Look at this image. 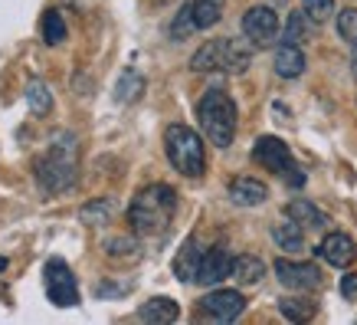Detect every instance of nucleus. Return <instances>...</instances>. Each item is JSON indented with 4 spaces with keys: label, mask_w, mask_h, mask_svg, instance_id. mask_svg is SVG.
Returning <instances> with one entry per match:
<instances>
[{
    "label": "nucleus",
    "mask_w": 357,
    "mask_h": 325,
    "mask_svg": "<svg viewBox=\"0 0 357 325\" xmlns=\"http://www.w3.org/2000/svg\"><path fill=\"white\" fill-rule=\"evenodd\" d=\"M79 178V141L73 131H59L50 148L36 158V181L46 194L69 191Z\"/></svg>",
    "instance_id": "1"
},
{
    "label": "nucleus",
    "mask_w": 357,
    "mask_h": 325,
    "mask_svg": "<svg viewBox=\"0 0 357 325\" xmlns=\"http://www.w3.org/2000/svg\"><path fill=\"white\" fill-rule=\"evenodd\" d=\"M174 210H177V191L171 185H148L131 201L128 224L141 237H158L171 227Z\"/></svg>",
    "instance_id": "2"
},
{
    "label": "nucleus",
    "mask_w": 357,
    "mask_h": 325,
    "mask_svg": "<svg viewBox=\"0 0 357 325\" xmlns=\"http://www.w3.org/2000/svg\"><path fill=\"white\" fill-rule=\"evenodd\" d=\"M197 119L200 129L217 148H229L233 135H236V102L223 92V89H206L204 99L197 102Z\"/></svg>",
    "instance_id": "3"
},
{
    "label": "nucleus",
    "mask_w": 357,
    "mask_h": 325,
    "mask_svg": "<svg viewBox=\"0 0 357 325\" xmlns=\"http://www.w3.org/2000/svg\"><path fill=\"white\" fill-rule=\"evenodd\" d=\"M249 63H252V43H243V40H233V36H223V40H210L194 53L190 59V69L194 73H246Z\"/></svg>",
    "instance_id": "4"
},
{
    "label": "nucleus",
    "mask_w": 357,
    "mask_h": 325,
    "mask_svg": "<svg viewBox=\"0 0 357 325\" xmlns=\"http://www.w3.org/2000/svg\"><path fill=\"white\" fill-rule=\"evenodd\" d=\"M164 148L167 158L184 178H204L206 171V152H204V138L187 125H167L164 131Z\"/></svg>",
    "instance_id": "5"
},
{
    "label": "nucleus",
    "mask_w": 357,
    "mask_h": 325,
    "mask_svg": "<svg viewBox=\"0 0 357 325\" xmlns=\"http://www.w3.org/2000/svg\"><path fill=\"white\" fill-rule=\"evenodd\" d=\"M252 161L262 164L266 171L279 174L285 185H292V187L305 185V174H302V168L295 164L289 145H285L282 138H275V135H262V138L252 145Z\"/></svg>",
    "instance_id": "6"
},
{
    "label": "nucleus",
    "mask_w": 357,
    "mask_h": 325,
    "mask_svg": "<svg viewBox=\"0 0 357 325\" xmlns=\"http://www.w3.org/2000/svg\"><path fill=\"white\" fill-rule=\"evenodd\" d=\"M43 286H46L50 303L63 305V309H69V305L79 303L76 276H73V270H69L63 260H46V266H43Z\"/></svg>",
    "instance_id": "7"
},
{
    "label": "nucleus",
    "mask_w": 357,
    "mask_h": 325,
    "mask_svg": "<svg viewBox=\"0 0 357 325\" xmlns=\"http://www.w3.org/2000/svg\"><path fill=\"white\" fill-rule=\"evenodd\" d=\"M243 36H246L252 46H272L275 36H279V13L266 7V3H256L243 13Z\"/></svg>",
    "instance_id": "8"
},
{
    "label": "nucleus",
    "mask_w": 357,
    "mask_h": 325,
    "mask_svg": "<svg viewBox=\"0 0 357 325\" xmlns=\"http://www.w3.org/2000/svg\"><path fill=\"white\" fill-rule=\"evenodd\" d=\"M272 270L279 276V282L292 293H312L321 286V273L314 263H298V260H275Z\"/></svg>",
    "instance_id": "9"
},
{
    "label": "nucleus",
    "mask_w": 357,
    "mask_h": 325,
    "mask_svg": "<svg viewBox=\"0 0 357 325\" xmlns=\"http://www.w3.org/2000/svg\"><path fill=\"white\" fill-rule=\"evenodd\" d=\"M243 309H246V299L236 289H213L200 299V315L210 322H236Z\"/></svg>",
    "instance_id": "10"
},
{
    "label": "nucleus",
    "mask_w": 357,
    "mask_h": 325,
    "mask_svg": "<svg viewBox=\"0 0 357 325\" xmlns=\"http://www.w3.org/2000/svg\"><path fill=\"white\" fill-rule=\"evenodd\" d=\"M233 276V257H229L223 247H210L204 250V260H200V273H197V282L200 286H217V282L229 280Z\"/></svg>",
    "instance_id": "11"
},
{
    "label": "nucleus",
    "mask_w": 357,
    "mask_h": 325,
    "mask_svg": "<svg viewBox=\"0 0 357 325\" xmlns=\"http://www.w3.org/2000/svg\"><path fill=\"white\" fill-rule=\"evenodd\" d=\"M314 253H318L325 263L337 266V270H344V266H351V263L357 260L354 240L344 237V233H328V237L318 243V250H314Z\"/></svg>",
    "instance_id": "12"
},
{
    "label": "nucleus",
    "mask_w": 357,
    "mask_h": 325,
    "mask_svg": "<svg viewBox=\"0 0 357 325\" xmlns=\"http://www.w3.org/2000/svg\"><path fill=\"white\" fill-rule=\"evenodd\" d=\"M200 260H204V250H200V240L187 237L184 247L177 250L174 257V276L181 282H197V273H200Z\"/></svg>",
    "instance_id": "13"
},
{
    "label": "nucleus",
    "mask_w": 357,
    "mask_h": 325,
    "mask_svg": "<svg viewBox=\"0 0 357 325\" xmlns=\"http://www.w3.org/2000/svg\"><path fill=\"white\" fill-rule=\"evenodd\" d=\"M229 197H233V204H239V207H256L269 197V191H266V185L256 181V178H233V181H229Z\"/></svg>",
    "instance_id": "14"
},
{
    "label": "nucleus",
    "mask_w": 357,
    "mask_h": 325,
    "mask_svg": "<svg viewBox=\"0 0 357 325\" xmlns=\"http://www.w3.org/2000/svg\"><path fill=\"white\" fill-rule=\"evenodd\" d=\"M177 315H181V309H177V303L167 299V296H154V299H148V303L138 309L141 322H154V325L177 322Z\"/></svg>",
    "instance_id": "15"
},
{
    "label": "nucleus",
    "mask_w": 357,
    "mask_h": 325,
    "mask_svg": "<svg viewBox=\"0 0 357 325\" xmlns=\"http://www.w3.org/2000/svg\"><path fill=\"white\" fill-rule=\"evenodd\" d=\"M275 73L282 79H298L305 73V53L298 50V43H282L275 50Z\"/></svg>",
    "instance_id": "16"
},
{
    "label": "nucleus",
    "mask_w": 357,
    "mask_h": 325,
    "mask_svg": "<svg viewBox=\"0 0 357 325\" xmlns=\"http://www.w3.org/2000/svg\"><path fill=\"white\" fill-rule=\"evenodd\" d=\"M285 217L295 220V224H302V227H325L328 224V214H321V210H318L312 201H305V197L289 201V204H285Z\"/></svg>",
    "instance_id": "17"
},
{
    "label": "nucleus",
    "mask_w": 357,
    "mask_h": 325,
    "mask_svg": "<svg viewBox=\"0 0 357 325\" xmlns=\"http://www.w3.org/2000/svg\"><path fill=\"white\" fill-rule=\"evenodd\" d=\"M262 276H266V263H262L259 257H249V253L233 257V276H229V280L243 282V286H256Z\"/></svg>",
    "instance_id": "18"
},
{
    "label": "nucleus",
    "mask_w": 357,
    "mask_h": 325,
    "mask_svg": "<svg viewBox=\"0 0 357 325\" xmlns=\"http://www.w3.org/2000/svg\"><path fill=\"white\" fill-rule=\"evenodd\" d=\"M272 240L279 243V250H289V253L305 250L302 224H295V220H289V224H275V227H272Z\"/></svg>",
    "instance_id": "19"
},
{
    "label": "nucleus",
    "mask_w": 357,
    "mask_h": 325,
    "mask_svg": "<svg viewBox=\"0 0 357 325\" xmlns=\"http://www.w3.org/2000/svg\"><path fill=\"white\" fill-rule=\"evenodd\" d=\"M26 106H30L33 115H50V108H53V92L46 86L43 79H30V86H26Z\"/></svg>",
    "instance_id": "20"
},
{
    "label": "nucleus",
    "mask_w": 357,
    "mask_h": 325,
    "mask_svg": "<svg viewBox=\"0 0 357 325\" xmlns=\"http://www.w3.org/2000/svg\"><path fill=\"white\" fill-rule=\"evenodd\" d=\"M190 10H194L197 30H210L223 17V0H190Z\"/></svg>",
    "instance_id": "21"
},
{
    "label": "nucleus",
    "mask_w": 357,
    "mask_h": 325,
    "mask_svg": "<svg viewBox=\"0 0 357 325\" xmlns=\"http://www.w3.org/2000/svg\"><path fill=\"white\" fill-rule=\"evenodd\" d=\"M279 309L289 322H308L318 312V303H312V299H282Z\"/></svg>",
    "instance_id": "22"
},
{
    "label": "nucleus",
    "mask_w": 357,
    "mask_h": 325,
    "mask_svg": "<svg viewBox=\"0 0 357 325\" xmlns=\"http://www.w3.org/2000/svg\"><path fill=\"white\" fill-rule=\"evenodd\" d=\"M40 33L50 46H59L66 40V23H63V13L59 10H46L43 13V23H40Z\"/></svg>",
    "instance_id": "23"
},
{
    "label": "nucleus",
    "mask_w": 357,
    "mask_h": 325,
    "mask_svg": "<svg viewBox=\"0 0 357 325\" xmlns=\"http://www.w3.org/2000/svg\"><path fill=\"white\" fill-rule=\"evenodd\" d=\"M141 92H144V79H141L135 69H125L119 79V86H115V99H119V102H135Z\"/></svg>",
    "instance_id": "24"
},
{
    "label": "nucleus",
    "mask_w": 357,
    "mask_h": 325,
    "mask_svg": "<svg viewBox=\"0 0 357 325\" xmlns=\"http://www.w3.org/2000/svg\"><path fill=\"white\" fill-rule=\"evenodd\" d=\"M302 13L308 17V23H328L335 17V0H302Z\"/></svg>",
    "instance_id": "25"
},
{
    "label": "nucleus",
    "mask_w": 357,
    "mask_h": 325,
    "mask_svg": "<svg viewBox=\"0 0 357 325\" xmlns=\"http://www.w3.org/2000/svg\"><path fill=\"white\" fill-rule=\"evenodd\" d=\"M337 33H341V40L354 50L357 46V7H344V10L337 13Z\"/></svg>",
    "instance_id": "26"
},
{
    "label": "nucleus",
    "mask_w": 357,
    "mask_h": 325,
    "mask_svg": "<svg viewBox=\"0 0 357 325\" xmlns=\"http://www.w3.org/2000/svg\"><path fill=\"white\" fill-rule=\"evenodd\" d=\"M194 30H197L194 10H190V3H184V7L177 10V17H174V23H171V36L174 40H187Z\"/></svg>",
    "instance_id": "27"
},
{
    "label": "nucleus",
    "mask_w": 357,
    "mask_h": 325,
    "mask_svg": "<svg viewBox=\"0 0 357 325\" xmlns=\"http://www.w3.org/2000/svg\"><path fill=\"white\" fill-rule=\"evenodd\" d=\"M112 210H115V201H112V197H102L96 204L82 207V220H102V217H109Z\"/></svg>",
    "instance_id": "28"
},
{
    "label": "nucleus",
    "mask_w": 357,
    "mask_h": 325,
    "mask_svg": "<svg viewBox=\"0 0 357 325\" xmlns=\"http://www.w3.org/2000/svg\"><path fill=\"white\" fill-rule=\"evenodd\" d=\"M305 20H308L305 13H292V17H289V23H285V43H298V40H302Z\"/></svg>",
    "instance_id": "29"
},
{
    "label": "nucleus",
    "mask_w": 357,
    "mask_h": 325,
    "mask_svg": "<svg viewBox=\"0 0 357 325\" xmlns=\"http://www.w3.org/2000/svg\"><path fill=\"white\" fill-rule=\"evenodd\" d=\"M131 250H135L131 240H109V243H105V253H112V257H128Z\"/></svg>",
    "instance_id": "30"
},
{
    "label": "nucleus",
    "mask_w": 357,
    "mask_h": 325,
    "mask_svg": "<svg viewBox=\"0 0 357 325\" xmlns=\"http://www.w3.org/2000/svg\"><path fill=\"white\" fill-rule=\"evenodd\" d=\"M341 296H357V273H347L344 280H341Z\"/></svg>",
    "instance_id": "31"
},
{
    "label": "nucleus",
    "mask_w": 357,
    "mask_h": 325,
    "mask_svg": "<svg viewBox=\"0 0 357 325\" xmlns=\"http://www.w3.org/2000/svg\"><path fill=\"white\" fill-rule=\"evenodd\" d=\"M351 63H354V76H357V46L351 50Z\"/></svg>",
    "instance_id": "32"
}]
</instances>
